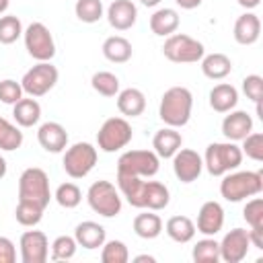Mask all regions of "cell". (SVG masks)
<instances>
[{
    "label": "cell",
    "mask_w": 263,
    "mask_h": 263,
    "mask_svg": "<svg viewBox=\"0 0 263 263\" xmlns=\"http://www.w3.org/2000/svg\"><path fill=\"white\" fill-rule=\"evenodd\" d=\"M193 109V95L187 86H171L164 90L160 105H158V117L168 127H183L191 119Z\"/></svg>",
    "instance_id": "1"
},
{
    "label": "cell",
    "mask_w": 263,
    "mask_h": 263,
    "mask_svg": "<svg viewBox=\"0 0 263 263\" xmlns=\"http://www.w3.org/2000/svg\"><path fill=\"white\" fill-rule=\"evenodd\" d=\"M263 189V173L261 171H230L222 175L220 195L226 201H242L253 195H259Z\"/></svg>",
    "instance_id": "2"
},
{
    "label": "cell",
    "mask_w": 263,
    "mask_h": 263,
    "mask_svg": "<svg viewBox=\"0 0 263 263\" xmlns=\"http://www.w3.org/2000/svg\"><path fill=\"white\" fill-rule=\"evenodd\" d=\"M242 162V150L236 142H212L205 148L203 154V166L212 177H222L234 168H238Z\"/></svg>",
    "instance_id": "3"
},
{
    "label": "cell",
    "mask_w": 263,
    "mask_h": 263,
    "mask_svg": "<svg viewBox=\"0 0 263 263\" xmlns=\"http://www.w3.org/2000/svg\"><path fill=\"white\" fill-rule=\"evenodd\" d=\"M162 53L168 62H175V64H195L205 55V47L201 41L185 33H173L164 39Z\"/></svg>",
    "instance_id": "4"
},
{
    "label": "cell",
    "mask_w": 263,
    "mask_h": 263,
    "mask_svg": "<svg viewBox=\"0 0 263 263\" xmlns=\"http://www.w3.org/2000/svg\"><path fill=\"white\" fill-rule=\"evenodd\" d=\"M18 199L35 201L43 208L49 205L51 189H49V177L39 166H29L18 177Z\"/></svg>",
    "instance_id": "5"
},
{
    "label": "cell",
    "mask_w": 263,
    "mask_h": 263,
    "mask_svg": "<svg viewBox=\"0 0 263 263\" xmlns=\"http://www.w3.org/2000/svg\"><path fill=\"white\" fill-rule=\"evenodd\" d=\"M86 201L92 212H97L103 218H115L121 212V195L119 189L111 181H95L86 191Z\"/></svg>",
    "instance_id": "6"
},
{
    "label": "cell",
    "mask_w": 263,
    "mask_h": 263,
    "mask_svg": "<svg viewBox=\"0 0 263 263\" xmlns=\"http://www.w3.org/2000/svg\"><path fill=\"white\" fill-rule=\"evenodd\" d=\"M134 129L125 117H109L97 132V146L103 152H117L132 142Z\"/></svg>",
    "instance_id": "7"
},
{
    "label": "cell",
    "mask_w": 263,
    "mask_h": 263,
    "mask_svg": "<svg viewBox=\"0 0 263 263\" xmlns=\"http://www.w3.org/2000/svg\"><path fill=\"white\" fill-rule=\"evenodd\" d=\"M97 164V148L88 142H76L64 150L62 166L68 177L82 179L86 177Z\"/></svg>",
    "instance_id": "8"
},
{
    "label": "cell",
    "mask_w": 263,
    "mask_h": 263,
    "mask_svg": "<svg viewBox=\"0 0 263 263\" xmlns=\"http://www.w3.org/2000/svg\"><path fill=\"white\" fill-rule=\"evenodd\" d=\"M160 158L154 150H127L117 158V173L119 175H136L150 179L158 173Z\"/></svg>",
    "instance_id": "9"
},
{
    "label": "cell",
    "mask_w": 263,
    "mask_h": 263,
    "mask_svg": "<svg viewBox=\"0 0 263 263\" xmlns=\"http://www.w3.org/2000/svg\"><path fill=\"white\" fill-rule=\"evenodd\" d=\"M58 78H60V72L51 62H37L33 68H29L23 74L21 86H23V92L37 99L47 95L58 84Z\"/></svg>",
    "instance_id": "10"
},
{
    "label": "cell",
    "mask_w": 263,
    "mask_h": 263,
    "mask_svg": "<svg viewBox=\"0 0 263 263\" xmlns=\"http://www.w3.org/2000/svg\"><path fill=\"white\" fill-rule=\"evenodd\" d=\"M23 39H25V47L33 60H37V62H51L53 60L55 41H53L51 31L43 23H39V21L31 23L23 31Z\"/></svg>",
    "instance_id": "11"
},
{
    "label": "cell",
    "mask_w": 263,
    "mask_h": 263,
    "mask_svg": "<svg viewBox=\"0 0 263 263\" xmlns=\"http://www.w3.org/2000/svg\"><path fill=\"white\" fill-rule=\"evenodd\" d=\"M203 171V158L191 148H179L173 154V173L181 183H193Z\"/></svg>",
    "instance_id": "12"
},
{
    "label": "cell",
    "mask_w": 263,
    "mask_h": 263,
    "mask_svg": "<svg viewBox=\"0 0 263 263\" xmlns=\"http://www.w3.org/2000/svg\"><path fill=\"white\" fill-rule=\"evenodd\" d=\"M220 245V259L226 263H240L249 249H251V240H249V230L245 228H232L230 232L224 234V238L218 242Z\"/></svg>",
    "instance_id": "13"
},
{
    "label": "cell",
    "mask_w": 263,
    "mask_h": 263,
    "mask_svg": "<svg viewBox=\"0 0 263 263\" xmlns=\"http://www.w3.org/2000/svg\"><path fill=\"white\" fill-rule=\"evenodd\" d=\"M21 261L23 263H45L49 257V240L41 230H27L21 236Z\"/></svg>",
    "instance_id": "14"
},
{
    "label": "cell",
    "mask_w": 263,
    "mask_h": 263,
    "mask_svg": "<svg viewBox=\"0 0 263 263\" xmlns=\"http://www.w3.org/2000/svg\"><path fill=\"white\" fill-rule=\"evenodd\" d=\"M222 226H224V208L214 199L201 203V208L197 212L195 230L205 236H216L222 230Z\"/></svg>",
    "instance_id": "15"
},
{
    "label": "cell",
    "mask_w": 263,
    "mask_h": 263,
    "mask_svg": "<svg viewBox=\"0 0 263 263\" xmlns=\"http://www.w3.org/2000/svg\"><path fill=\"white\" fill-rule=\"evenodd\" d=\"M37 142L45 152H64L68 148V132L58 121H45L37 129Z\"/></svg>",
    "instance_id": "16"
},
{
    "label": "cell",
    "mask_w": 263,
    "mask_h": 263,
    "mask_svg": "<svg viewBox=\"0 0 263 263\" xmlns=\"http://www.w3.org/2000/svg\"><path fill=\"white\" fill-rule=\"evenodd\" d=\"M107 21L115 31H127L138 21V8L132 0H113L107 8Z\"/></svg>",
    "instance_id": "17"
},
{
    "label": "cell",
    "mask_w": 263,
    "mask_h": 263,
    "mask_svg": "<svg viewBox=\"0 0 263 263\" xmlns=\"http://www.w3.org/2000/svg\"><path fill=\"white\" fill-rule=\"evenodd\" d=\"M253 132V117L247 111H228L222 119V134L230 142H240L245 136Z\"/></svg>",
    "instance_id": "18"
},
{
    "label": "cell",
    "mask_w": 263,
    "mask_h": 263,
    "mask_svg": "<svg viewBox=\"0 0 263 263\" xmlns=\"http://www.w3.org/2000/svg\"><path fill=\"white\" fill-rule=\"evenodd\" d=\"M234 41L240 45H253L257 43L259 35H261V21L255 12H245L234 21V29H232Z\"/></svg>",
    "instance_id": "19"
},
{
    "label": "cell",
    "mask_w": 263,
    "mask_h": 263,
    "mask_svg": "<svg viewBox=\"0 0 263 263\" xmlns=\"http://www.w3.org/2000/svg\"><path fill=\"white\" fill-rule=\"evenodd\" d=\"M74 238H76L78 247L92 251V249L103 247V242L107 240V232H105V228H103L99 222L84 220V222H80V224L74 228Z\"/></svg>",
    "instance_id": "20"
},
{
    "label": "cell",
    "mask_w": 263,
    "mask_h": 263,
    "mask_svg": "<svg viewBox=\"0 0 263 263\" xmlns=\"http://www.w3.org/2000/svg\"><path fill=\"white\" fill-rule=\"evenodd\" d=\"M183 146V136L177 132V127H162L152 138V148L158 154V158H173V154Z\"/></svg>",
    "instance_id": "21"
},
{
    "label": "cell",
    "mask_w": 263,
    "mask_h": 263,
    "mask_svg": "<svg viewBox=\"0 0 263 263\" xmlns=\"http://www.w3.org/2000/svg\"><path fill=\"white\" fill-rule=\"evenodd\" d=\"M117 187H119V193L127 199L129 205L144 210V187H146V179L144 177L119 175L117 173Z\"/></svg>",
    "instance_id": "22"
},
{
    "label": "cell",
    "mask_w": 263,
    "mask_h": 263,
    "mask_svg": "<svg viewBox=\"0 0 263 263\" xmlns=\"http://www.w3.org/2000/svg\"><path fill=\"white\" fill-rule=\"evenodd\" d=\"M12 117L21 127H33L41 119V105L35 97H23L12 105Z\"/></svg>",
    "instance_id": "23"
},
{
    "label": "cell",
    "mask_w": 263,
    "mask_h": 263,
    "mask_svg": "<svg viewBox=\"0 0 263 263\" xmlns=\"http://www.w3.org/2000/svg\"><path fill=\"white\" fill-rule=\"evenodd\" d=\"M117 109L125 117H138L146 109V97L140 88H123L117 92Z\"/></svg>",
    "instance_id": "24"
},
{
    "label": "cell",
    "mask_w": 263,
    "mask_h": 263,
    "mask_svg": "<svg viewBox=\"0 0 263 263\" xmlns=\"http://www.w3.org/2000/svg\"><path fill=\"white\" fill-rule=\"evenodd\" d=\"M236 103H238V90L228 82H220L210 90V107L216 113H228L236 107Z\"/></svg>",
    "instance_id": "25"
},
{
    "label": "cell",
    "mask_w": 263,
    "mask_h": 263,
    "mask_svg": "<svg viewBox=\"0 0 263 263\" xmlns=\"http://www.w3.org/2000/svg\"><path fill=\"white\" fill-rule=\"evenodd\" d=\"M199 62H201L203 76L210 78V80H222V78H226L232 72V60L226 53H220V51L208 53Z\"/></svg>",
    "instance_id": "26"
},
{
    "label": "cell",
    "mask_w": 263,
    "mask_h": 263,
    "mask_svg": "<svg viewBox=\"0 0 263 263\" xmlns=\"http://www.w3.org/2000/svg\"><path fill=\"white\" fill-rule=\"evenodd\" d=\"M179 29V12L175 8H158L150 16V31L158 37H168Z\"/></svg>",
    "instance_id": "27"
},
{
    "label": "cell",
    "mask_w": 263,
    "mask_h": 263,
    "mask_svg": "<svg viewBox=\"0 0 263 263\" xmlns=\"http://www.w3.org/2000/svg\"><path fill=\"white\" fill-rule=\"evenodd\" d=\"M103 55L109 60V62H113V64H125V62H129L132 60V53H134V47H132V43L125 39V37H121V35H111V37H107L105 41H103Z\"/></svg>",
    "instance_id": "28"
},
{
    "label": "cell",
    "mask_w": 263,
    "mask_h": 263,
    "mask_svg": "<svg viewBox=\"0 0 263 263\" xmlns=\"http://www.w3.org/2000/svg\"><path fill=\"white\" fill-rule=\"evenodd\" d=\"M164 232L168 234V238H173L175 242H189L195 236V222L187 216H171L164 224Z\"/></svg>",
    "instance_id": "29"
},
{
    "label": "cell",
    "mask_w": 263,
    "mask_h": 263,
    "mask_svg": "<svg viewBox=\"0 0 263 263\" xmlns=\"http://www.w3.org/2000/svg\"><path fill=\"white\" fill-rule=\"evenodd\" d=\"M171 201V191L164 183L160 181H146V187H144V210H152V212H158V210H164Z\"/></svg>",
    "instance_id": "30"
},
{
    "label": "cell",
    "mask_w": 263,
    "mask_h": 263,
    "mask_svg": "<svg viewBox=\"0 0 263 263\" xmlns=\"http://www.w3.org/2000/svg\"><path fill=\"white\" fill-rule=\"evenodd\" d=\"M134 232H136L140 238H146V240L156 238V236L162 232V220H160V216L154 214L152 210L138 214V216L134 218Z\"/></svg>",
    "instance_id": "31"
},
{
    "label": "cell",
    "mask_w": 263,
    "mask_h": 263,
    "mask_svg": "<svg viewBox=\"0 0 263 263\" xmlns=\"http://www.w3.org/2000/svg\"><path fill=\"white\" fill-rule=\"evenodd\" d=\"M43 212H45L43 205L29 201V199H18L16 210H14V218L21 226H37L43 218Z\"/></svg>",
    "instance_id": "32"
},
{
    "label": "cell",
    "mask_w": 263,
    "mask_h": 263,
    "mask_svg": "<svg viewBox=\"0 0 263 263\" xmlns=\"http://www.w3.org/2000/svg\"><path fill=\"white\" fill-rule=\"evenodd\" d=\"M191 257L195 263H218L220 261V245L214 236H205L193 245Z\"/></svg>",
    "instance_id": "33"
},
{
    "label": "cell",
    "mask_w": 263,
    "mask_h": 263,
    "mask_svg": "<svg viewBox=\"0 0 263 263\" xmlns=\"http://www.w3.org/2000/svg\"><path fill=\"white\" fill-rule=\"evenodd\" d=\"M23 146V132L16 123L8 121L6 117H0V150L12 152Z\"/></svg>",
    "instance_id": "34"
},
{
    "label": "cell",
    "mask_w": 263,
    "mask_h": 263,
    "mask_svg": "<svg viewBox=\"0 0 263 263\" xmlns=\"http://www.w3.org/2000/svg\"><path fill=\"white\" fill-rule=\"evenodd\" d=\"M90 86H92L99 95H103V97H117V92H119V78H117L113 72L99 70V72L92 74Z\"/></svg>",
    "instance_id": "35"
},
{
    "label": "cell",
    "mask_w": 263,
    "mask_h": 263,
    "mask_svg": "<svg viewBox=\"0 0 263 263\" xmlns=\"http://www.w3.org/2000/svg\"><path fill=\"white\" fill-rule=\"evenodd\" d=\"M103 2L101 0H76L74 4V12H76V18L86 23V25H92L97 21L103 18Z\"/></svg>",
    "instance_id": "36"
},
{
    "label": "cell",
    "mask_w": 263,
    "mask_h": 263,
    "mask_svg": "<svg viewBox=\"0 0 263 263\" xmlns=\"http://www.w3.org/2000/svg\"><path fill=\"white\" fill-rule=\"evenodd\" d=\"M23 23L16 14H2L0 16V43L10 45L23 35Z\"/></svg>",
    "instance_id": "37"
},
{
    "label": "cell",
    "mask_w": 263,
    "mask_h": 263,
    "mask_svg": "<svg viewBox=\"0 0 263 263\" xmlns=\"http://www.w3.org/2000/svg\"><path fill=\"white\" fill-rule=\"evenodd\" d=\"M55 201L62 205V208H66V210H72V208H76L80 201H82V191H80V187L76 185V183H72V181H66V183H62V185H58V189H55Z\"/></svg>",
    "instance_id": "38"
},
{
    "label": "cell",
    "mask_w": 263,
    "mask_h": 263,
    "mask_svg": "<svg viewBox=\"0 0 263 263\" xmlns=\"http://www.w3.org/2000/svg\"><path fill=\"white\" fill-rule=\"evenodd\" d=\"M101 261L103 263H127L129 251L123 240H105L101 249Z\"/></svg>",
    "instance_id": "39"
},
{
    "label": "cell",
    "mask_w": 263,
    "mask_h": 263,
    "mask_svg": "<svg viewBox=\"0 0 263 263\" xmlns=\"http://www.w3.org/2000/svg\"><path fill=\"white\" fill-rule=\"evenodd\" d=\"M76 249H78L76 238L68 236V234H62L51 242V259L53 261H68L76 255Z\"/></svg>",
    "instance_id": "40"
},
{
    "label": "cell",
    "mask_w": 263,
    "mask_h": 263,
    "mask_svg": "<svg viewBox=\"0 0 263 263\" xmlns=\"http://www.w3.org/2000/svg\"><path fill=\"white\" fill-rule=\"evenodd\" d=\"M242 156L255 160V162H261L263 160V134L261 132H251L249 136H245L242 140Z\"/></svg>",
    "instance_id": "41"
},
{
    "label": "cell",
    "mask_w": 263,
    "mask_h": 263,
    "mask_svg": "<svg viewBox=\"0 0 263 263\" xmlns=\"http://www.w3.org/2000/svg\"><path fill=\"white\" fill-rule=\"evenodd\" d=\"M242 218L251 228H263V199L261 197H251L247 199L242 208Z\"/></svg>",
    "instance_id": "42"
},
{
    "label": "cell",
    "mask_w": 263,
    "mask_h": 263,
    "mask_svg": "<svg viewBox=\"0 0 263 263\" xmlns=\"http://www.w3.org/2000/svg\"><path fill=\"white\" fill-rule=\"evenodd\" d=\"M242 92L247 95V99H251L255 105L261 103L263 99V78L259 74H249L242 78Z\"/></svg>",
    "instance_id": "43"
},
{
    "label": "cell",
    "mask_w": 263,
    "mask_h": 263,
    "mask_svg": "<svg viewBox=\"0 0 263 263\" xmlns=\"http://www.w3.org/2000/svg\"><path fill=\"white\" fill-rule=\"evenodd\" d=\"M18 99H23V86H21V82H16L12 78L0 80V101L4 105H14Z\"/></svg>",
    "instance_id": "44"
},
{
    "label": "cell",
    "mask_w": 263,
    "mask_h": 263,
    "mask_svg": "<svg viewBox=\"0 0 263 263\" xmlns=\"http://www.w3.org/2000/svg\"><path fill=\"white\" fill-rule=\"evenodd\" d=\"M14 261H16L14 242L6 236H0V263H14Z\"/></svg>",
    "instance_id": "45"
},
{
    "label": "cell",
    "mask_w": 263,
    "mask_h": 263,
    "mask_svg": "<svg viewBox=\"0 0 263 263\" xmlns=\"http://www.w3.org/2000/svg\"><path fill=\"white\" fill-rule=\"evenodd\" d=\"M249 240H251V247L263 249V228H251L249 230Z\"/></svg>",
    "instance_id": "46"
},
{
    "label": "cell",
    "mask_w": 263,
    "mask_h": 263,
    "mask_svg": "<svg viewBox=\"0 0 263 263\" xmlns=\"http://www.w3.org/2000/svg\"><path fill=\"white\" fill-rule=\"evenodd\" d=\"M177 2V6H181L183 10H193V8H197L203 0H175Z\"/></svg>",
    "instance_id": "47"
},
{
    "label": "cell",
    "mask_w": 263,
    "mask_h": 263,
    "mask_svg": "<svg viewBox=\"0 0 263 263\" xmlns=\"http://www.w3.org/2000/svg\"><path fill=\"white\" fill-rule=\"evenodd\" d=\"M236 2H238L242 8L253 10V8H257V6H259V2H261V0H236Z\"/></svg>",
    "instance_id": "48"
},
{
    "label": "cell",
    "mask_w": 263,
    "mask_h": 263,
    "mask_svg": "<svg viewBox=\"0 0 263 263\" xmlns=\"http://www.w3.org/2000/svg\"><path fill=\"white\" fill-rule=\"evenodd\" d=\"M6 171H8V164H6L4 156H0V179H4V177H6Z\"/></svg>",
    "instance_id": "49"
},
{
    "label": "cell",
    "mask_w": 263,
    "mask_h": 263,
    "mask_svg": "<svg viewBox=\"0 0 263 263\" xmlns=\"http://www.w3.org/2000/svg\"><path fill=\"white\" fill-rule=\"evenodd\" d=\"M134 261H136V263H140V261H148V263H154V257H152V255H138Z\"/></svg>",
    "instance_id": "50"
},
{
    "label": "cell",
    "mask_w": 263,
    "mask_h": 263,
    "mask_svg": "<svg viewBox=\"0 0 263 263\" xmlns=\"http://www.w3.org/2000/svg\"><path fill=\"white\" fill-rule=\"evenodd\" d=\"M144 6H148V8H154V6H158L160 4V0H140Z\"/></svg>",
    "instance_id": "51"
},
{
    "label": "cell",
    "mask_w": 263,
    "mask_h": 263,
    "mask_svg": "<svg viewBox=\"0 0 263 263\" xmlns=\"http://www.w3.org/2000/svg\"><path fill=\"white\" fill-rule=\"evenodd\" d=\"M8 4H10V0H0V14H4V12H6Z\"/></svg>",
    "instance_id": "52"
}]
</instances>
